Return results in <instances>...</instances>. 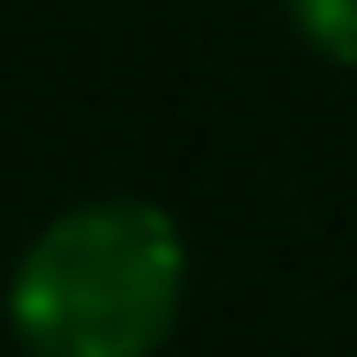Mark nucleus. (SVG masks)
<instances>
[{"label":"nucleus","instance_id":"1","mask_svg":"<svg viewBox=\"0 0 357 357\" xmlns=\"http://www.w3.org/2000/svg\"><path fill=\"white\" fill-rule=\"evenodd\" d=\"M183 299V226L146 197H88L44 219L8 270V328L29 357H153Z\"/></svg>","mask_w":357,"mask_h":357},{"label":"nucleus","instance_id":"2","mask_svg":"<svg viewBox=\"0 0 357 357\" xmlns=\"http://www.w3.org/2000/svg\"><path fill=\"white\" fill-rule=\"evenodd\" d=\"M284 8H291V29L328 66H357V0H284Z\"/></svg>","mask_w":357,"mask_h":357}]
</instances>
